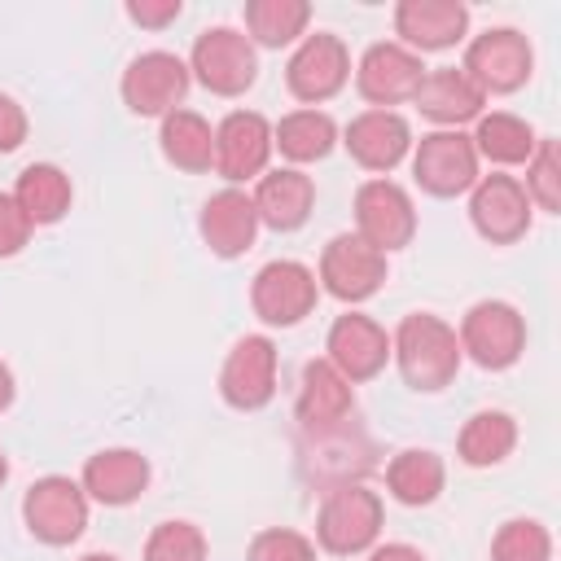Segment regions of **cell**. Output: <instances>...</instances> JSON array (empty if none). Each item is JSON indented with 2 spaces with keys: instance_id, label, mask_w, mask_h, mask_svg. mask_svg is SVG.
<instances>
[{
  "instance_id": "1",
  "label": "cell",
  "mask_w": 561,
  "mask_h": 561,
  "mask_svg": "<svg viewBox=\"0 0 561 561\" xmlns=\"http://www.w3.org/2000/svg\"><path fill=\"white\" fill-rule=\"evenodd\" d=\"M390 355L403 373V381L421 394H438L456 381L460 373V342H456V329L430 311H412L399 320L394 337H390Z\"/></svg>"
},
{
  "instance_id": "2",
  "label": "cell",
  "mask_w": 561,
  "mask_h": 561,
  "mask_svg": "<svg viewBox=\"0 0 561 561\" xmlns=\"http://www.w3.org/2000/svg\"><path fill=\"white\" fill-rule=\"evenodd\" d=\"M381 535V495L364 482H337L316 517V543L333 557L368 552Z\"/></svg>"
},
{
  "instance_id": "3",
  "label": "cell",
  "mask_w": 561,
  "mask_h": 561,
  "mask_svg": "<svg viewBox=\"0 0 561 561\" xmlns=\"http://www.w3.org/2000/svg\"><path fill=\"white\" fill-rule=\"evenodd\" d=\"M456 342H460V355H469L478 368L500 373V368H513L522 359V351H526V320H522V311L513 302L482 298V302H473L465 311Z\"/></svg>"
},
{
  "instance_id": "4",
  "label": "cell",
  "mask_w": 561,
  "mask_h": 561,
  "mask_svg": "<svg viewBox=\"0 0 561 561\" xmlns=\"http://www.w3.org/2000/svg\"><path fill=\"white\" fill-rule=\"evenodd\" d=\"M316 298H320V280L307 263L298 259H272L254 272V285H250V307L263 324H276V329H289L298 320H307L316 311Z\"/></svg>"
},
{
  "instance_id": "5",
  "label": "cell",
  "mask_w": 561,
  "mask_h": 561,
  "mask_svg": "<svg viewBox=\"0 0 561 561\" xmlns=\"http://www.w3.org/2000/svg\"><path fill=\"white\" fill-rule=\"evenodd\" d=\"M188 75H197V83L215 96H241L259 75V53H254L250 35H241L232 26H210L193 44Z\"/></svg>"
},
{
  "instance_id": "6",
  "label": "cell",
  "mask_w": 561,
  "mask_h": 561,
  "mask_svg": "<svg viewBox=\"0 0 561 561\" xmlns=\"http://www.w3.org/2000/svg\"><path fill=\"white\" fill-rule=\"evenodd\" d=\"M412 175L425 193L434 197H460L478 184V149L469 131L460 127H438L416 140L412 149Z\"/></svg>"
},
{
  "instance_id": "7",
  "label": "cell",
  "mask_w": 561,
  "mask_h": 561,
  "mask_svg": "<svg viewBox=\"0 0 561 561\" xmlns=\"http://www.w3.org/2000/svg\"><path fill=\"white\" fill-rule=\"evenodd\" d=\"M530 66H535L530 39L513 26H491V31L473 35L465 48V61H460V70L482 88V96L517 92L530 79Z\"/></svg>"
},
{
  "instance_id": "8",
  "label": "cell",
  "mask_w": 561,
  "mask_h": 561,
  "mask_svg": "<svg viewBox=\"0 0 561 561\" xmlns=\"http://www.w3.org/2000/svg\"><path fill=\"white\" fill-rule=\"evenodd\" d=\"M22 522L48 548L75 543L88 526V495H83L79 482L61 478V473H48V478L31 482V491L22 495Z\"/></svg>"
},
{
  "instance_id": "9",
  "label": "cell",
  "mask_w": 561,
  "mask_h": 561,
  "mask_svg": "<svg viewBox=\"0 0 561 561\" xmlns=\"http://www.w3.org/2000/svg\"><path fill=\"white\" fill-rule=\"evenodd\" d=\"M355 228L381 254L412 245V237H416V206H412L408 188L386 180V175L364 180L355 188Z\"/></svg>"
},
{
  "instance_id": "10",
  "label": "cell",
  "mask_w": 561,
  "mask_h": 561,
  "mask_svg": "<svg viewBox=\"0 0 561 561\" xmlns=\"http://www.w3.org/2000/svg\"><path fill=\"white\" fill-rule=\"evenodd\" d=\"M346 79H351V53H346V44H342L337 35H329V31L302 35V44L294 48V57H289V66H285V83H289V92H294L307 110H316L320 101L337 96V92L346 88Z\"/></svg>"
},
{
  "instance_id": "11",
  "label": "cell",
  "mask_w": 561,
  "mask_h": 561,
  "mask_svg": "<svg viewBox=\"0 0 561 561\" xmlns=\"http://www.w3.org/2000/svg\"><path fill=\"white\" fill-rule=\"evenodd\" d=\"M188 66L167 53V48H153V53H140L127 61L123 70V101L131 114L140 118H167L171 110H180L184 92H188Z\"/></svg>"
},
{
  "instance_id": "12",
  "label": "cell",
  "mask_w": 561,
  "mask_h": 561,
  "mask_svg": "<svg viewBox=\"0 0 561 561\" xmlns=\"http://www.w3.org/2000/svg\"><path fill=\"white\" fill-rule=\"evenodd\" d=\"M530 197L522 188L517 175H478V184L469 188V219L478 228L482 241L491 245H513L530 232Z\"/></svg>"
},
{
  "instance_id": "13",
  "label": "cell",
  "mask_w": 561,
  "mask_h": 561,
  "mask_svg": "<svg viewBox=\"0 0 561 561\" xmlns=\"http://www.w3.org/2000/svg\"><path fill=\"white\" fill-rule=\"evenodd\" d=\"M219 394L237 412H259V408L272 403V394H276V346H272V337L245 333L228 351V359L219 368Z\"/></svg>"
},
{
  "instance_id": "14",
  "label": "cell",
  "mask_w": 561,
  "mask_h": 561,
  "mask_svg": "<svg viewBox=\"0 0 561 561\" xmlns=\"http://www.w3.org/2000/svg\"><path fill=\"white\" fill-rule=\"evenodd\" d=\"M316 280L342 302H364L386 280V254L373 250L359 232H337L320 254V276Z\"/></svg>"
},
{
  "instance_id": "15",
  "label": "cell",
  "mask_w": 561,
  "mask_h": 561,
  "mask_svg": "<svg viewBox=\"0 0 561 561\" xmlns=\"http://www.w3.org/2000/svg\"><path fill=\"white\" fill-rule=\"evenodd\" d=\"M324 351H329L324 359L355 386V381H368V377H377L386 368V359H390V333L373 316L346 311V316H337L329 324Z\"/></svg>"
},
{
  "instance_id": "16",
  "label": "cell",
  "mask_w": 561,
  "mask_h": 561,
  "mask_svg": "<svg viewBox=\"0 0 561 561\" xmlns=\"http://www.w3.org/2000/svg\"><path fill=\"white\" fill-rule=\"evenodd\" d=\"M272 158V123L254 110H232L215 127V171L228 184L259 180Z\"/></svg>"
},
{
  "instance_id": "17",
  "label": "cell",
  "mask_w": 561,
  "mask_h": 561,
  "mask_svg": "<svg viewBox=\"0 0 561 561\" xmlns=\"http://www.w3.org/2000/svg\"><path fill=\"white\" fill-rule=\"evenodd\" d=\"M425 79V66L403 44H373L355 66V88L373 110H390L399 101H412Z\"/></svg>"
},
{
  "instance_id": "18",
  "label": "cell",
  "mask_w": 561,
  "mask_h": 561,
  "mask_svg": "<svg viewBox=\"0 0 561 561\" xmlns=\"http://www.w3.org/2000/svg\"><path fill=\"white\" fill-rule=\"evenodd\" d=\"M342 145L364 171H394L412 149V127L394 110H364L346 123Z\"/></svg>"
},
{
  "instance_id": "19",
  "label": "cell",
  "mask_w": 561,
  "mask_h": 561,
  "mask_svg": "<svg viewBox=\"0 0 561 561\" xmlns=\"http://www.w3.org/2000/svg\"><path fill=\"white\" fill-rule=\"evenodd\" d=\"M355 412V390L351 381L329 364V359H311L302 368V386H298V421L307 434H329L337 425H346Z\"/></svg>"
},
{
  "instance_id": "20",
  "label": "cell",
  "mask_w": 561,
  "mask_h": 561,
  "mask_svg": "<svg viewBox=\"0 0 561 561\" xmlns=\"http://www.w3.org/2000/svg\"><path fill=\"white\" fill-rule=\"evenodd\" d=\"M79 486H83L88 500H96L105 508H123V504H131V500L145 495V486H149V460L140 451H131V447H105V451L88 456Z\"/></svg>"
},
{
  "instance_id": "21",
  "label": "cell",
  "mask_w": 561,
  "mask_h": 561,
  "mask_svg": "<svg viewBox=\"0 0 561 561\" xmlns=\"http://www.w3.org/2000/svg\"><path fill=\"white\" fill-rule=\"evenodd\" d=\"M254 215L263 228L272 232H294L311 219L316 206V184L311 175H302L298 167H280V171H263L254 184Z\"/></svg>"
},
{
  "instance_id": "22",
  "label": "cell",
  "mask_w": 561,
  "mask_h": 561,
  "mask_svg": "<svg viewBox=\"0 0 561 561\" xmlns=\"http://www.w3.org/2000/svg\"><path fill=\"white\" fill-rule=\"evenodd\" d=\"M394 31L421 48V53H438L465 39L469 31V9L460 0H403L394 9Z\"/></svg>"
},
{
  "instance_id": "23",
  "label": "cell",
  "mask_w": 561,
  "mask_h": 561,
  "mask_svg": "<svg viewBox=\"0 0 561 561\" xmlns=\"http://www.w3.org/2000/svg\"><path fill=\"white\" fill-rule=\"evenodd\" d=\"M202 241L210 245V254L219 259H237L254 245L259 237V215H254V202L250 193L241 188H219L206 206H202Z\"/></svg>"
},
{
  "instance_id": "24",
  "label": "cell",
  "mask_w": 561,
  "mask_h": 561,
  "mask_svg": "<svg viewBox=\"0 0 561 561\" xmlns=\"http://www.w3.org/2000/svg\"><path fill=\"white\" fill-rule=\"evenodd\" d=\"M412 101H416L421 114L434 118L438 127H460V123H469V118H482V105H486L482 88H478L460 66L425 70V79H421V88H416Z\"/></svg>"
},
{
  "instance_id": "25",
  "label": "cell",
  "mask_w": 561,
  "mask_h": 561,
  "mask_svg": "<svg viewBox=\"0 0 561 561\" xmlns=\"http://www.w3.org/2000/svg\"><path fill=\"white\" fill-rule=\"evenodd\" d=\"M162 158L188 175H202L215 167V131L197 110H171L158 127Z\"/></svg>"
},
{
  "instance_id": "26",
  "label": "cell",
  "mask_w": 561,
  "mask_h": 561,
  "mask_svg": "<svg viewBox=\"0 0 561 561\" xmlns=\"http://www.w3.org/2000/svg\"><path fill=\"white\" fill-rule=\"evenodd\" d=\"M70 197H75V188H70V175L61 171V167H53V162H31L22 175H18V184H13V202L22 206V215L39 228V224H57L66 210H70Z\"/></svg>"
},
{
  "instance_id": "27",
  "label": "cell",
  "mask_w": 561,
  "mask_h": 561,
  "mask_svg": "<svg viewBox=\"0 0 561 561\" xmlns=\"http://www.w3.org/2000/svg\"><path fill=\"white\" fill-rule=\"evenodd\" d=\"M337 145V123L324 110H289L272 127V149H280L289 162H320Z\"/></svg>"
},
{
  "instance_id": "28",
  "label": "cell",
  "mask_w": 561,
  "mask_h": 561,
  "mask_svg": "<svg viewBox=\"0 0 561 561\" xmlns=\"http://www.w3.org/2000/svg\"><path fill=\"white\" fill-rule=\"evenodd\" d=\"M447 482V469H443V456L425 451V447H408L399 451L390 465H386V486L399 504L408 508H421V504H434L438 491Z\"/></svg>"
},
{
  "instance_id": "29",
  "label": "cell",
  "mask_w": 561,
  "mask_h": 561,
  "mask_svg": "<svg viewBox=\"0 0 561 561\" xmlns=\"http://www.w3.org/2000/svg\"><path fill=\"white\" fill-rule=\"evenodd\" d=\"M469 140H473L478 158L500 162V167H522V162H530V153H535V145H539L535 127H530L526 118H517V114H504V110L482 114V118H478V131H473Z\"/></svg>"
},
{
  "instance_id": "30",
  "label": "cell",
  "mask_w": 561,
  "mask_h": 561,
  "mask_svg": "<svg viewBox=\"0 0 561 561\" xmlns=\"http://www.w3.org/2000/svg\"><path fill=\"white\" fill-rule=\"evenodd\" d=\"M517 447V421L500 408H482L465 421L460 438H456V451L465 465L473 469H486V465H500L508 451Z\"/></svg>"
},
{
  "instance_id": "31",
  "label": "cell",
  "mask_w": 561,
  "mask_h": 561,
  "mask_svg": "<svg viewBox=\"0 0 561 561\" xmlns=\"http://www.w3.org/2000/svg\"><path fill=\"white\" fill-rule=\"evenodd\" d=\"M307 22H311L307 0H250L245 4L250 44H263V48H280V44L307 35Z\"/></svg>"
},
{
  "instance_id": "32",
  "label": "cell",
  "mask_w": 561,
  "mask_h": 561,
  "mask_svg": "<svg viewBox=\"0 0 561 561\" xmlns=\"http://www.w3.org/2000/svg\"><path fill=\"white\" fill-rule=\"evenodd\" d=\"M491 561H552V535L535 517H513L491 539Z\"/></svg>"
},
{
  "instance_id": "33",
  "label": "cell",
  "mask_w": 561,
  "mask_h": 561,
  "mask_svg": "<svg viewBox=\"0 0 561 561\" xmlns=\"http://www.w3.org/2000/svg\"><path fill=\"white\" fill-rule=\"evenodd\" d=\"M522 188H526L530 206H539V210H548V215L561 210V162H557V140L539 136V145H535V153H530V162H526V180H522Z\"/></svg>"
},
{
  "instance_id": "34",
  "label": "cell",
  "mask_w": 561,
  "mask_h": 561,
  "mask_svg": "<svg viewBox=\"0 0 561 561\" xmlns=\"http://www.w3.org/2000/svg\"><path fill=\"white\" fill-rule=\"evenodd\" d=\"M145 561H206V535L193 522H162L145 539Z\"/></svg>"
},
{
  "instance_id": "35",
  "label": "cell",
  "mask_w": 561,
  "mask_h": 561,
  "mask_svg": "<svg viewBox=\"0 0 561 561\" xmlns=\"http://www.w3.org/2000/svg\"><path fill=\"white\" fill-rule=\"evenodd\" d=\"M245 561H316V543L302 530L289 526H267L250 539Z\"/></svg>"
},
{
  "instance_id": "36",
  "label": "cell",
  "mask_w": 561,
  "mask_h": 561,
  "mask_svg": "<svg viewBox=\"0 0 561 561\" xmlns=\"http://www.w3.org/2000/svg\"><path fill=\"white\" fill-rule=\"evenodd\" d=\"M31 219L22 215V206L13 202V193H0V259H13L26 241H31Z\"/></svg>"
},
{
  "instance_id": "37",
  "label": "cell",
  "mask_w": 561,
  "mask_h": 561,
  "mask_svg": "<svg viewBox=\"0 0 561 561\" xmlns=\"http://www.w3.org/2000/svg\"><path fill=\"white\" fill-rule=\"evenodd\" d=\"M26 110L9 96V92H0V153H13L22 140H26Z\"/></svg>"
},
{
  "instance_id": "38",
  "label": "cell",
  "mask_w": 561,
  "mask_h": 561,
  "mask_svg": "<svg viewBox=\"0 0 561 561\" xmlns=\"http://www.w3.org/2000/svg\"><path fill=\"white\" fill-rule=\"evenodd\" d=\"M127 18L140 22V26H167V22L180 18V0H162V4H145V0L136 4V0H131V4H127Z\"/></svg>"
},
{
  "instance_id": "39",
  "label": "cell",
  "mask_w": 561,
  "mask_h": 561,
  "mask_svg": "<svg viewBox=\"0 0 561 561\" xmlns=\"http://www.w3.org/2000/svg\"><path fill=\"white\" fill-rule=\"evenodd\" d=\"M368 561H425V552L412 543H377L368 548Z\"/></svg>"
},
{
  "instance_id": "40",
  "label": "cell",
  "mask_w": 561,
  "mask_h": 561,
  "mask_svg": "<svg viewBox=\"0 0 561 561\" xmlns=\"http://www.w3.org/2000/svg\"><path fill=\"white\" fill-rule=\"evenodd\" d=\"M13 394H18V386H13V373H9V364L0 359V412L13 403Z\"/></svg>"
},
{
  "instance_id": "41",
  "label": "cell",
  "mask_w": 561,
  "mask_h": 561,
  "mask_svg": "<svg viewBox=\"0 0 561 561\" xmlns=\"http://www.w3.org/2000/svg\"><path fill=\"white\" fill-rule=\"evenodd\" d=\"M79 561H118L114 552H88V557H79Z\"/></svg>"
},
{
  "instance_id": "42",
  "label": "cell",
  "mask_w": 561,
  "mask_h": 561,
  "mask_svg": "<svg viewBox=\"0 0 561 561\" xmlns=\"http://www.w3.org/2000/svg\"><path fill=\"white\" fill-rule=\"evenodd\" d=\"M4 478H9V460H4V451H0V486H4Z\"/></svg>"
}]
</instances>
